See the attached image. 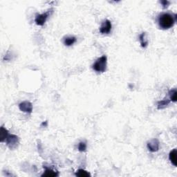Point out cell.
<instances>
[{"instance_id": "ac0fdd59", "label": "cell", "mask_w": 177, "mask_h": 177, "mask_svg": "<svg viewBox=\"0 0 177 177\" xmlns=\"http://www.w3.org/2000/svg\"><path fill=\"white\" fill-rule=\"evenodd\" d=\"M42 126H44L47 127V121H45V122H43L42 124Z\"/></svg>"}, {"instance_id": "277c9868", "label": "cell", "mask_w": 177, "mask_h": 177, "mask_svg": "<svg viewBox=\"0 0 177 177\" xmlns=\"http://www.w3.org/2000/svg\"><path fill=\"white\" fill-rule=\"evenodd\" d=\"M53 9H50L48 11H47L46 13H42V14L40 15H37L35 17V22L36 24L38 25V26H43V25L45 24L46 21L48 19V17H49V15H51V13L53 12Z\"/></svg>"}, {"instance_id": "9a60e30c", "label": "cell", "mask_w": 177, "mask_h": 177, "mask_svg": "<svg viewBox=\"0 0 177 177\" xmlns=\"http://www.w3.org/2000/svg\"><path fill=\"white\" fill-rule=\"evenodd\" d=\"M169 96H170V101L174 102V103H176L177 101V91L176 88L170 90V91H169Z\"/></svg>"}, {"instance_id": "3957f363", "label": "cell", "mask_w": 177, "mask_h": 177, "mask_svg": "<svg viewBox=\"0 0 177 177\" xmlns=\"http://www.w3.org/2000/svg\"><path fill=\"white\" fill-rule=\"evenodd\" d=\"M6 143L8 147L10 148L11 149H16L20 143V139H19L18 136L14 134H8L7 136L6 139L5 140Z\"/></svg>"}, {"instance_id": "9c48e42d", "label": "cell", "mask_w": 177, "mask_h": 177, "mask_svg": "<svg viewBox=\"0 0 177 177\" xmlns=\"http://www.w3.org/2000/svg\"><path fill=\"white\" fill-rule=\"evenodd\" d=\"M176 155H177V150L176 149H174L170 152L169 154V159H170V162L172 163L174 166L177 165V159H176Z\"/></svg>"}, {"instance_id": "2e32d148", "label": "cell", "mask_w": 177, "mask_h": 177, "mask_svg": "<svg viewBox=\"0 0 177 177\" xmlns=\"http://www.w3.org/2000/svg\"><path fill=\"white\" fill-rule=\"evenodd\" d=\"M86 149V144L84 142H80L78 145V150L81 152H85Z\"/></svg>"}, {"instance_id": "30bf717a", "label": "cell", "mask_w": 177, "mask_h": 177, "mask_svg": "<svg viewBox=\"0 0 177 177\" xmlns=\"http://www.w3.org/2000/svg\"><path fill=\"white\" fill-rule=\"evenodd\" d=\"M77 41V39L74 36H68V37L64 38V44L65 46L67 47H71L73 44H74Z\"/></svg>"}, {"instance_id": "5b68a950", "label": "cell", "mask_w": 177, "mask_h": 177, "mask_svg": "<svg viewBox=\"0 0 177 177\" xmlns=\"http://www.w3.org/2000/svg\"><path fill=\"white\" fill-rule=\"evenodd\" d=\"M159 144H160V143H159V140L156 139V138H154V139L150 140L149 142L147 143V149L151 152H156L159 149Z\"/></svg>"}, {"instance_id": "5bb4252c", "label": "cell", "mask_w": 177, "mask_h": 177, "mask_svg": "<svg viewBox=\"0 0 177 177\" xmlns=\"http://www.w3.org/2000/svg\"><path fill=\"white\" fill-rule=\"evenodd\" d=\"M75 174H76V176L80 177H87L91 176V174H90L89 173L86 172V170H83V169H80V170H78Z\"/></svg>"}, {"instance_id": "ba28073f", "label": "cell", "mask_w": 177, "mask_h": 177, "mask_svg": "<svg viewBox=\"0 0 177 177\" xmlns=\"http://www.w3.org/2000/svg\"><path fill=\"white\" fill-rule=\"evenodd\" d=\"M58 175H59L58 172H56V171L52 170V169L45 167V171H44V172L42 174V176L52 177V176H57Z\"/></svg>"}, {"instance_id": "52a82bcc", "label": "cell", "mask_w": 177, "mask_h": 177, "mask_svg": "<svg viewBox=\"0 0 177 177\" xmlns=\"http://www.w3.org/2000/svg\"><path fill=\"white\" fill-rule=\"evenodd\" d=\"M19 108L23 112L30 113L33 111V105L28 101H24L19 105Z\"/></svg>"}, {"instance_id": "8992f818", "label": "cell", "mask_w": 177, "mask_h": 177, "mask_svg": "<svg viewBox=\"0 0 177 177\" xmlns=\"http://www.w3.org/2000/svg\"><path fill=\"white\" fill-rule=\"evenodd\" d=\"M111 22L109 20H105L102 23L101 27H100V32L102 34H108L110 33L111 30Z\"/></svg>"}, {"instance_id": "e0dca14e", "label": "cell", "mask_w": 177, "mask_h": 177, "mask_svg": "<svg viewBox=\"0 0 177 177\" xmlns=\"http://www.w3.org/2000/svg\"><path fill=\"white\" fill-rule=\"evenodd\" d=\"M161 4H162L163 8L165 9V8H168V6L170 4V1H167V0H163V1H161Z\"/></svg>"}, {"instance_id": "7a4b0ae2", "label": "cell", "mask_w": 177, "mask_h": 177, "mask_svg": "<svg viewBox=\"0 0 177 177\" xmlns=\"http://www.w3.org/2000/svg\"><path fill=\"white\" fill-rule=\"evenodd\" d=\"M107 57L106 55H103L95 62V63L92 65V68L96 72L104 73L107 69Z\"/></svg>"}, {"instance_id": "8fae6325", "label": "cell", "mask_w": 177, "mask_h": 177, "mask_svg": "<svg viewBox=\"0 0 177 177\" xmlns=\"http://www.w3.org/2000/svg\"><path fill=\"white\" fill-rule=\"evenodd\" d=\"M139 40L140 42V45L143 48H146L148 46V40L147 39L146 33H143L140 35Z\"/></svg>"}, {"instance_id": "6da1fadb", "label": "cell", "mask_w": 177, "mask_h": 177, "mask_svg": "<svg viewBox=\"0 0 177 177\" xmlns=\"http://www.w3.org/2000/svg\"><path fill=\"white\" fill-rule=\"evenodd\" d=\"M176 21V15L163 13L158 17V24L161 29L167 30L173 27Z\"/></svg>"}, {"instance_id": "4fadbf2b", "label": "cell", "mask_w": 177, "mask_h": 177, "mask_svg": "<svg viewBox=\"0 0 177 177\" xmlns=\"http://www.w3.org/2000/svg\"><path fill=\"white\" fill-rule=\"evenodd\" d=\"M8 136V131L2 126L1 127V130H0V140H1V143L5 141Z\"/></svg>"}, {"instance_id": "7c38bea8", "label": "cell", "mask_w": 177, "mask_h": 177, "mask_svg": "<svg viewBox=\"0 0 177 177\" xmlns=\"http://www.w3.org/2000/svg\"><path fill=\"white\" fill-rule=\"evenodd\" d=\"M170 100L169 99H164L163 101H159L157 103V109H165V107H167L169 105V104L170 103Z\"/></svg>"}]
</instances>
